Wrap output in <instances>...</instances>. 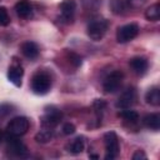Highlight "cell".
Masks as SVG:
<instances>
[{
  "instance_id": "obj_1",
  "label": "cell",
  "mask_w": 160,
  "mask_h": 160,
  "mask_svg": "<svg viewBox=\"0 0 160 160\" xmlns=\"http://www.w3.org/2000/svg\"><path fill=\"white\" fill-rule=\"evenodd\" d=\"M30 88L32 90V92H35L36 95H45L50 91L51 89V76L48 71L44 70H39L36 71L31 80H30Z\"/></svg>"
},
{
  "instance_id": "obj_2",
  "label": "cell",
  "mask_w": 160,
  "mask_h": 160,
  "mask_svg": "<svg viewBox=\"0 0 160 160\" xmlns=\"http://www.w3.org/2000/svg\"><path fill=\"white\" fill-rule=\"evenodd\" d=\"M108 29H109V21L106 19L98 18L89 22L86 32H88V36L92 41H100L105 36Z\"/></svg>"
},
{
  "instance_id": "obj_3",
  "label": "cell",
  "mask_w": 160,
  "mask_h": 160,
  "mask_svg": "<svg viewBox=\"0 0 160 160\" xmlns=\"http://www.w3.org/2000/svg\"><path fill=\"white\" fill-rule=\"evenodd\" d=\"M30 128V120L26 116H16L12 118L6 125V134L10 136H22L28 132Z\"/></svg>"
},
{
  "instance_id": "obj_4",
  "label": "cell",
  "mask_w": 160,
  "mask_h": 160,
  "mask_svg": "<svg viewBox=\"0 0 160 160\" xmlns=\"http://www.w3.org/2000/svg\"><path fill=\"white\" fill-rule=\"evenodd\" d=\"M104 145H105V159L106 160H114L118 158L120 152V144L119 138L115 131H108L104 134Z\"/></svg>"
},
{
  "instance_id": "obj_5",
  "label": "cell",
  "mask_w": 160,
  "mask_h": 160,
  "mask_svg": "<svg viewBox=\"0 0 160 160\" xmlns=\"http://www.w3.org/2000/svg\"><path fill=\"white\" fill-rule=\"evenodd\" d=\"M62 119V112L54 108V106H50L49 109L45 110L44 115L40 118V126L44 128V129H51L54 130L61 121Z\"/></svg>"
},
{
  "instance_id": "obj_6",
  "label": "cell",
  "mask_w": 160,
  "mask_h": 160,
  "mask_svg": "<svg viewBox=\"0 0 160 160\" xmlns=\"http://www.w3.org/2000/svg\"><path fill=\"white\" fill-rule=\"evenodd\" d=\"M140 31V28L136 22H130V24H125L120 28H118L116 31V40L120 44H125L129 42L131 40H134Z\"/></svg>"
},
{
  "instance_id": "obj_7",
  "label": "cell",
  "mask_w": 160,
  "mask_h": 160,
  "mask_svg": "<svg viewBox=\"0 0 160 160\" xmlns=\"http://www.w3.org/2000/svg\"><path fill=\"white\" fill-rule=\"evenodd\" d=\"M124 74L120 70H114L111 71L102 81V90L106 94H114L119 90V88L122 84Z\"/></svg>"
},
{
  "instance_id": "obj_8",
  "label": "cell",
  "mask_w": 160,
  "mask_h": 160,
  "mask_svg": "<svg viewBox=\"0 0 160 160\" xmlns=\"http://www.w3.org/2000/svg\"><path fill=\"white\" fill-rule=\"evenodd\" d=\"M6 150L11 156H15V158H26L28 156V146L18 136L8 135Z\"/></svg>"
},
{
  "instance_id": "obj_9",
  "label": "cell",
  "mask_w": 160,
  "mask_h": 160,
  "mask_svg": "<svg viewBox=\"0 0 160 160\" xmlns=\"http://www.w3.org/2000/svg\"><path fill=\"white\" fill-rule=\"evenodd\" d=\"M138 100V91L135 88H128L125 91L121 92V95L119 96L115 106L120 110L122 109H131L135 102Z\"/></svg>"
},
{
  "instance_id": "obj_10",
  "label": "cell",
  "mask_w": 160,
  "mask_h": 160,
  "mask_svg": "<svg viewBox=\"0 0 160 160\" xmlns=\"http://www.w3.org/2000/svg\"><path fill=\"white\" fill-rule=\"evenodd\" d=\"M60 10V20L61 22L70 24L74 21L76 12V1L75 0H62L59 4Z\"/></svg>"
},
{
  "instance_id": "obj_11",
  "label": "cell",
  "mask_w": 160,
  "mask_h": 160,
  "mask_svg": "<svg viewBox=\"0 0 160 160\" xmlns=\"http://www.w3.org/2000/svg\"><path fill=\"white\" fill-rule=\"evenodd\" d=\"M22 76H24V69L19 62H12L8 69V79L10 82H12L15 86L20 88L22 84Z\"/></svg>"
},
{
  "instance_id": "obj_12",
  "label": "cell",
  "mask_w": 160,
  "mask_h": 160,
  "mask_svg": "<svg viewBox=\"0 0 160 160\" xmlns=\"http://www.w3.org/2000/svg\"><path fill=\"white\" fill-rule=\"evenodd\" d=\"M20 50H21V54L29 59V60H35L39 54H40V49H39V45L34 41H24L21 45H20Z\"/></svg>"
},
{
  "instance_id": "obj_13",
  "label": "cell",
  "mask_w": 160,
  "mask_h": 160,
  "mask_svg": "<svg viewBox=\"0 0 160 160\" xmlns=\"http://www.w3.org/2000/svg\"><path fill=\"white\" fill-rule=\"evenodd\" d=\"M32 4L29 0H19L15 4V12L20 19H29L32 16Z\"/></svg>"
},
{
  "instance_id": "obj_14",
  "label": "cell",
  "mask_w": 160,
  "mask_h": 160,
  "mask_svg": "<svg viewBox=\"0 0 160 160\" xmlns=\"http://www.w3.org/2000/svg\"><path fill=\"white\" fill-rule=\"evenodd\" d=\"M129 65L131 68V70L136 74V75H144L148 69H149V62L145 58L142 56H135L132 59H130Z\"/></svg>"
},
{
  "instance_id": "obj_15",
  "label": "cell",
  "mask_w": 160,
  "mask_h": 160,
  "mask_svg": "<svg viewBox=\"0 0 160 160\" xmlns=\"http://www.w3.org/2000/svg\"><path fill=\"white\" fill-rule=\"evenodd\" d=\"M85 142L86 141H85L84 136H78L66 145V150L72 155H78L80 152H82V150L85 149Z\"/></svg>"
},
{
  "instance_id": "obj_16",
  "label": "cell",
  "mask_w": 160,
  "mask_h": 160,
  "mask_svg": "<svg viewBox=\"0 0 160 160\" xmlns=\"http://www.w3.org/2000/svg\"><path fill=\"white\" fill-rule=\"evenodd\" d=\"M142 124L150 129V130H154V131H158L160 129V114L158 112H151V114H148L144 116L142 119Z\"/></svg>"
},
{
  "instance_id": "obj_17",
  "label": "cell",
  "mask_w": 160,
  "mask_h": 160,
  "mask_svg": "<svg viewBox=\"0 0 160 160\" xmlns=\"http://www.w3.org/2000/svg\"><path fill=\"white\" fill-rule=\"evenodd\" d=\"M145 100L151 106H159L160 105V90L158 86L150 88L145 94Z\"/></svg>"
},
{
  "instance_id": "obj_18",
  "label": "cell",
  "mask_w": 160,
  "mask_h": 160,
  "mask_svg": "<svg viewBox=\"0 0 160 160\" xmlns=\"http://www.w3.org/2000/svg\"><path fill=\"white\" fill-rule=\"evenodd\" d=\"M54 131L55 130H51V129H44L41 128L40 131L35 135V140L36 142H40V144H46L49 141L52 140L54 138Z\"/></svg>"
},
{
  "instance_id": "obj_19",
  "label": "cell",
  "mask_w": 160,
  "mask_h": 160,
  "mask_svg": "<svg viewBox=\"0 0 160 160\" xmlns=\"http://www.w3.org/2000/svg\"><path fill=\"white\" fill-rule=\"evenodd\" d=\"M145 18L149 21H158L160 19V4L155 2L145 10Z\"/></svg>"
},
{
  "instance_id": "obj_20",
  "label": "cell",
  "mask_w": 160,
  "mask_h": 160,
  "mask_svg": "<svg viewBox=\"0 0 160 160\" xmlns=\"http://www.w3.org/2000/svg\"><path fill=\"white\" fill-rule=\"evenodd\" d=\"M118 115L128 122H136L139 120V114L135 110H131V109H122Z\"/></svg>"
},
{
  "instance_id": "obj_21",
  "label": "cell",
  "mask_w": 160,
  "mask_h": 160,
  "mask_svg": "<svg viewBox=\"0 0 160 160\" xmlns=\"http://www.w3.org/2000/svg\"><path fill=\"white\" fill-rule=\"evenodd\" d=\"M110 8L114 14H124L126 9L125 0H110Z\"/></svg>"
},
{
  "instance_id": "obj_22",
  "label": "cell",
  "mask_w": 160,
  "mask_h": 160,
  "mask_svg": "<svg viewBox=\"0 0 160 160\" xmlns=\"http://www.w3.org/2000/svg\"><path fill=\"white\" fill-rule=\"evenodd\" d=\"M105 108H106V102H105L102 99H96V100L92 102V109H94V111H95L98 119H101Z\"/></svg>"
},
{
  "instance_id": "obj_23",
  "label": "cell",
  "mask_w": 160,
  "mask_h": 160,
  "mask_svg": "<svg viewBox=\"0 0 160 160\" xmlns=\"http://www.w3.org/2000/svg\"><path fill=\"white\" fill-rule=\"evenodd\" d=\"M12 111H14V106L11 104H9V102L0 104V120L8 118Z\"/></svg>"
},
{
  "instance_id": "obj_24",
  "label": "cell",
  "mask_w": 160,
  "mask_h": 160,
  "mask_svg": "<svg viewBox=\"0 0 160 160\" xmlns=\"http://www.w3.org/2000/svg\"><path fill=\"white\" fill-rule=\"evenodd\" d=\"M10 24V16L5 6H0V26H8Z\"/></svg>"
},
{
  "instance_id": "obj_25",
  "label": "cell",
  "mask_w": 160,
  "mask_h": 160,
  "mask_svg": "<svg viewBox=\"0 0 160 160\" xmlns=\"http://www.w3.org/2000/svg\"><path fill=\"white\" fill-rule=\"evenodd\" d=\"M66 58H68L69 61L74 65V68H79V66L81 65V58H80L76 52H74V51H68V52H66Z\"/></svg>"
},
{
  "instance_id": "obj_26",
  "label": "cell",
  "mask_w": 160,
  "mask_h": 160,
  "mask_svg": "<svg viewBox=\"0 0 160 160\" xmlns=\"http://www.w3.org/2000/svg\"><path fill=\"white\" fill-rule=\"evenodd\" d=\"M146 0H125L126 6L131 8V9H140L145 5Z\"/></svg>"
},
{
  "instance_id": "obj_27",
  "label": "cell",
  "mask_w": 160,
  "mask_h": 160,
  "mask_svg": "<svg viewBox=\"0 0 160 160\" xmlns=\"http://www.w3.org/2000/svg\"><path fill=\"white\" fill-rule=\"evenodd\" d=\"M75 130H76V128H75V125L71 124V122H65V124L62 125V128H61V131H62L64 135H71V134L75 132Z\"/></svg>"
},
{
  "instance_id": "obj_28",
  "label": "cell",
  "mask_w": 160,
  "mask_h": 160,
  "mask_svg": "<svg viewBox=\"0 0 160 160\" xmlns=\"http://www.w3.org/2000/svg\"><path fill=\"white\" fill-rule=\"evenodd\" d=\"M146 159V154L142 150H136L132 155V160H145Z\"/></svg>"
},
{
  "instance_id": "obj_29",
  "label": "cell",
  "mask_w": 160,
  "mask_h": 160,
  "mask_svg": "<svg viewBox=\"0 0 160 160\" xmlns=\"http://www.w3.org/2000/svg\"><path fill=\"white\" fill-rule=\"evenodd\" d=\"M2 139H4V134H2V131L0 130V144H1V141H2Z\"/></svg>"
}]
</instances>
